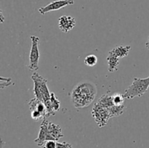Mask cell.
I'll list each match as a JSON object with an SVG mask.
<instances>
[{
  "label": "cell",
  "instance_id": "21",
  "mask_svg": "<svg viewBox=\"0 0 149 148\" xmlns=\"http://www.w3.org/2000/svg\"><path fill=\"white\" fill-rule=\"evenodd\" d=\"M146 47L149 49V37H148V41H147V42H146Z\"/></svg>",
  "mask_w": 149,
  "mask_h": 148
},
{
  "label": "cell",
  "instance_id": "20",
  "mask_svg": "<svg viewBox=\"0 0 149 148\" xmlns=\"http://www.w3.org/2000/svg\"><path fill=\"white\" fill-rule=\"evenodd\" d=\"M57 148H73V147L71 144L68 143L66 142H57Z\"/></svg>",
  "mask_w": 149,
  "mask_h": 148
},
{
  "label": "cell",
  "instance_id": "15",
  "mask_svg": "<svg viewBox=\"0 0 149 148\" xmlns=\"http://www.w3.org/2000/svg\"><path fill=\"white\" fill-rule=\"evenodd\" d=\"M50 102L51 104H52V107L53 108L54 111L56 113L59 110L60 107H61V102L58 100V97L55 96V93L51 92V95H50Z\"/></svg>",
  "mask_w": 149,
  "mask_h": 148
},
{
  "label": "cell",
  "instance_id": "2",
  "mask_svg": "<svg viewBox=\"0 0 149 148\" xmlns=\"http://www.w3.org/2000/svg\"><path fill=\"white\" fill-rule=\"evenodd\" d=\"M149 88V76L146 78H135L132 84L123 94L126 100H132L135 97H142L147 92Z\"/></svg>",
  "mask_w": 149,
  "mask_h": 148
},
{
  "label": "cell",
  "instance_id": "14",
  "mask_svg": "<svg viewBox=\"0 0 149 148\" xmlns=\"http://www.w3.org/2000/svg\"><path fill=\"white\" fill-rule=\"evenodd\" d=\"M109 110L111 118H113L123 114L126 110V106L124 105V104H120V105H115L114 104L112 107H111Z\"/></svg>",
  "mask_w": 149,
  "mask_h": 148
},
{
  "label": "cell",
  "instance_id": "11",
  "mask_svg": "<svg viewBox=\"0 0 149 148\" xmlns=\"http://www.w3.org/2000/svg\"><path fill=\"white\" fill-rule=\"evenodd\" d=\"M108 62V70L110 73H113L118 70V67L119 65L120 58L117 57L116 55H113L112 52H109L107 57H106Z\"/></svg>",
  "mask_w": 149,
  "mask_h": 148
},
{
  "label": "cell",
  "instance_id": "6",
  "mask_svg": "<svg viewBox=\"0 0 149 148\" xmlns=\"http://www.w3.org/2000/svg\"><path fill=\"white\" fill-rule=\"evenodd\" d=\"M48 123L49 121L47 119L45 118L42 120V123H41L39 134H38L37 138L34 140L35 143L39 147H42L47 141L53 140L48 131Z\"/></svg>",
  "mask_w": 149,
  "mask_h": 148
},
{
  "label": "cell",
  "instance_id": "9",
  "mask_svg": "<svg viewBox=\"0 0 149 148\" xmlns=\"http://www.w3.org/2000/svg\"><path fill=\"white\" fill-rule=\"evenodd\" d=\"M29 105L31 111H32V110H37L39 113H42L45 118H47L46 106H45V103L43 102L40 101V100L35 97V98L30 100V102H29Z\"/></svg>",
  "mask_w": 149,
  "mask_h": 148
},
{
  "label": "cell",
  "instance_id": "17",
  "mask_svg": "<svg viewBox=\"0 0 149 148\" xmlns=\"http://www.w3.org/2000/svg\"><path fill=\"white\" fill-rule=\"evenodd\" d=\"M112 97H113V102L115 105L123 104L124 102H125V97L123 94H119V93H116L112 95Z\"/></svg>",
  "mask_w": 149,
  "mask_h": 148
},
{
  "label": "cell",
  "instance_id": "7",
  "mask_svg": "<svg viewBox=\"0 0 149 148\" xmlns=\"http://www.w3.org/2000/svg\"><path fill=\"white\" fill-rule=\"evenodd\" d=\"M76 26V20L74 17L69 15H63L58 19V27L60 30L64 33H68L72 30Z\"/></svg>",
  "mask_w": 149,
  "mask_h": 148
},
{
  "label": "cell",
  "instance_id": "10",
  "mask_svg": "<svg viewBox=\"0 0 149 148\" xmlns=\"http://www.w3.org/2000/svg\"><path fill=\"white\" fill-rule=\"evenodd\" d=\"M48 131L52 139L58 142L61 138L63 137V134L62 133V129L61 126L55 124L53 123L49 122L48 123Z\"/></svg>",
  "mask_w": 149,
  "mask_h": 148
},
{
  "label": "cell",
  "instance_id": "19",
  "mask_svg": "<svg viewBox=\"0 0 149 148\" xmlns=\"http://www.w3.org/2000/svg\"><path fill=\"white\" fill-rule=\"evenodd\" d=\"M41 148H57V141L48 140L41 147Z\"/></svg>",
  "mask_w": 149,
  "mask_h": 148
},
{
  "label": "cell",
  "instance_id": "1",
  "mask_svg": "<svg viewBox=\"0 0 149 148\" xmlns=\"http://www.w3.org/2000/svg\"><path fill=\"white\" fill-rule=\"evenodd\" d=\"M97 95V88L91 82H81L74 87L70 94L71 102L76 108L90 105Z\"/></svg>",
  "mask_w": 149,
  "mask_h": 148
},
{
  "label": "cell",
  "instance_id": "18",
  "mask_svg": "<svg viewBox=\"0 0 149 148\" xmlns=\"http://www.w3.org/2000/svg\"><path fill=\"white\" fill-rule=\"evenodd\" d=\"M1 82H0V86L1 89H4L5 87L8 86L12 84V79L10 78H4V77H1L0 78Z\"/></svg>",
  "mask_w": 149,
  "mask_h": 148
},
{
  "label": "cell",
  "instance_id": "8",
  "mask_svg": "<svg viewBox=\"0 0 149 148\" xmlns=\"http://www.w3.org/2000/svg\"><path fill=\"white\" fill-rule=\"evenodd\" d=\"M31 78L34 83V86H33V93L36 98L39 100L40 101H42V93H41V89H42V86L44 81H45V78H43L42 75H39L38 73L34 72L33 75H31Z\"/></svg>",
  "mask_w": 149,
  "mask_h": 148
},
{
  "label": "cell",
  "instance_id": "12",
  "mask_svg": "<svg viewBox=\"0 0 149 148\" xmlns=\"http://www.w3.org/2000/svg\"><path fill=\"white\" fill-rule=\"evenodd\" d=\"M131 49L130 46H119L113 48L110 52H112L114 55H116L119 58H123L127 56L130 51Z\"/></svg>",
  "mask_w": 149,
  "mask_h": 148
},
{
  "label": "cell",
  "instance_id": "3",
  "mask_svg": "<svg viewBox=\"0 0 149 148\" xmlns=\"http://www.w3.org/2000/svg\"><path fill=\"white\" fill-rule=\"evenodd\" d=\"M31 48L29 55V68L30 71L36 72L39 69V62L40 59V52L39 49V38L37 36H31Z\"/></svg>",
  "mask_w": 149,
  "mask_h": 148
},
{
  "label": "cell",
  "instance_id": "16",
  "mask_svg": "<svg viewBox=\"0 0 149 148\" xmlns=\"http://www.w3.org/2000/svg\"><path fill=\"white\" fill-rule=\"evenodd\" d=\"M84 62L87 66L93 67L97 64V57L95 55H89L84 58Z\"/></svg>",
  "mask_w": 149,
  "mask_h": 148
},
{
  "label": "cell",
  "instance_id": "5",
  "mask_svg": "<svg viewBox=\"0 0 149 148\" xmlns=\"http://www.w3.org/2000/svg\"><path fill=\"white\" fill-rule=\"evenodd\" d=\"M74 4V0H57L49 3L45 7H42L38 10L41 15H45L46 13L52 11L58 10L61 8L66 7L68 5H72Z\"/></svg>",
  "mask_w": 149,
  "mask_h": 148
},
{
  "label": "cell",
  "instance_id": "4",
  "mask_svg": "<svg viewBox=\"0 0 149 148\" xmlns=\"http://www.w3.org/2000/svg\"><path fill=\"white\" fill-rule=\"evenodd\" d=\"M92 115L94 118L96 123L99 127H103L106 126L109 119L111 118L109 109L99 105L97 103H95L93 106Z\"/></svg>",
  "mask_w": 149,
  "mask_h": 148
},
{
  "label": "cell",
  "instance_id": "13",
  "mask_svg": "<svg viewBox=\"0 0 149 148\" xmlns=\"http://www.w3.org/2000/svg\"><path fill=\"white\" fill-rule=\"evenodd\" d=\"M96 103H97L99 105L108 109H109L111 107L114 105V104L113 102V97H112V95H110L109 94H103Z\"/></svg>",
  "mask_w": 149,
  "mask_h": 148
}]
</instances>
